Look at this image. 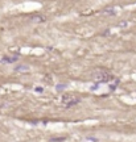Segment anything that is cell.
Returning <instances> with one entry per match:
<instances>
[{
  "label": "cell",
  "instance_id": "obj_1",
  "mask_svg": "<svg viewBox=\"0 0 136 142\" xmlns=\"http://www.w3.org/2000/svg\"><path fill=\"white\" fill-rule=\"evenodd\" d=\"M91 78H93V80H95L98 84H101V83H107L108 80H111L112 75L110 74L108 70L102 68V67H98V68L93 70Z\"/></svg>",
  "mask_w": 136,
  "mask_h": 142
},
{
  "label": "cell",
  "instance_id": "obj_2",
  "mask_svg": "<svg viewBox=\"0 0 136 142\" xmlns=\"http://www.w3.org/2000/svg\"><path fill=\"white\" fill-rule=\"evenodd\" d=\"M81 101V97L75 93H64L62 97H61V103L65 105V107H71V105H75Z\"/></svg>",
  "mask_w": 136,
  "mask_h": 142
},
{
  "label": "cell",
  "instance_id": "obj_3",
  "mask_svg": "<svg viewBox=\"0 0 136 142\" xmlns=\"http://www.w3.org/2000/svg\"><path fill=\"white\" fill-rule=\"evenodd\" d=\"M17 61V55L15 57H3L2 58V63H12V62H16Z\"/></svg>",
  "mask_w": 136,
  "mask_h": 142
},
{
  "label": "cell",
  "instance_id": "obj_4",
  "mask_svg": "<svg viewBox=\"0 0 136 142\" xmlns=\"http://www.w3.org/2000/svg\"><path fill=\"white\" fill-rule=\"evenodd\" d=\"M65 139H66V137H58V138H52L50 142H62Z\"/></svg>",
  "mask_w": 136,
  "mask_h": 142
},
{
  "label": "cell",
  "instance_id": "obj_5",
  "mask_svg": "<svg viewBox=\"0 0 136 142\" xmlns=\"http://www.w3.org/2000/svg\"><path fill=\"white\" fill-rule=\"evenodd\" d=\"M103 13L104 15H114L115 12H114V9H111V8H106V9L103 11Z\"/></svg>",
  "mask_w": 136,
  "mask_h": 142
},
{
  "label": "cell",
  "instance_id": "obj_6",
  "mask_svg": "<svg viewBox=\"0 0 136 142\" xmlns=\"http://www.w3.org/2000/svg\"><path fill=\"white\" fill-rule=\"evenodd\" d=\"M65 88H66V84H58V86H56V90L57 91H62Z\"/></svg>",
  "mask_w": 136,
  "mask_h": 142
},
{
  "label": "cell",
  "instance_id": "obj_7",
  "mask_svg": "<svg viewBox=\"0 0 136 142\" xmlns=\"http://www.w3.org/2000/svg\"><path fill=\"white\" fill-rule=\"evenodd\" d=\"M33 20H34V21H40V22H44V21H45L42 16H34V17H33Z\"/></svg>",
  "mask_w": 136,
  "mask_h": 142
},
{
  "label": "cell",
  "instance_id": "obj_8",
  "mask_svg": "<svg viewBox=\"0 0 136 142\" xmlns=\"http://www.w3.org/2000/svg\"><path fill=\"white\" fill-rule=\"evenodd\" d=\"M34 91H36V92H44V88H42V87H36Z\"/></svg>",
  "mask_w": 136,
  "mask_h": 142
}]
</instances>
